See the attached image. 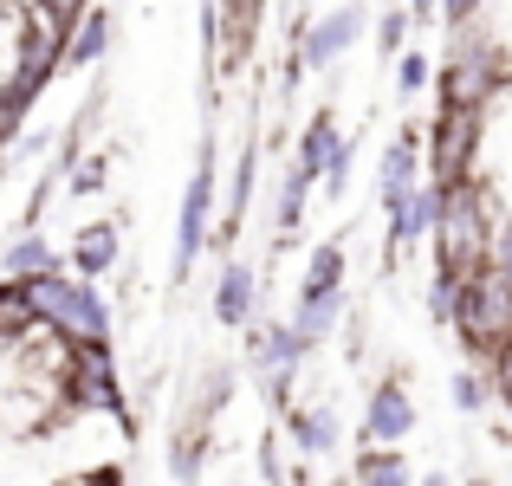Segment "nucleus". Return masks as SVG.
<instances>
[{
	"mask_svg": "<svg viewBox=\"0 0 512 486\" xmlns=\"http://www.w3.org/2000/svg\"><path fill=\"white\" fill-rule=\"evenodd\" d=\"M26 292H33L39 324H52L65 344H111V299H104L98 279H78V273H65V266H46V273L26 279Z\"/></svg>",
	"mask_w": 512,
	"mask_h": 486,
	"instance_id": "obj_1",
	"label": "nucleus"
},
{
	"mask_svg": "<svg viewBox=\"0 0 512 486\" xmlns=\"http://www.w3.org/2000/svg\"><path fill=\"white\" fill-rule=\"evenodd\" d=\"M448 331L467 344V357H487L493 363L512 344V279H500L493 266L461 273L454 305H448Z\"/></svg>",
	"mask_w": 512,
	"mask_h": 486,
	"instance_id": "obj_2",
	"label": "nucleus"
},
{
	"mask_svg": "<svg viewBox=\"0 0 512 486\" xmlns=\"http://www.w3.org/2000/svg\"><path fill=\"white\" fill-rule=\"evenodd\" d=\"M214 214H221V169H214V137L201 143V156H195V175H188V188H182V208H175V253H169V279L182 286L188 273L201 266V253L214 247Z\"/></svg>",
	"mask_w": 512,
	"mask_h": 486,
	"instance_id": "obj_3",
	"label": "nucleus"
},
{
	"mask_svg": "<svg viewBox=\"0 0 512 486\" xmlns=\"http://www.w3.org/2000/svg\"><path fill=\"white\" fill-rule=\"evenodd\" d=\"M480 150H487V111L474 104H441V117L428 124V175L441 188L480 175Z\"/></svg>",
	"mask_w": 512,
	"mask_h": 486,
	"instance_id": "obj_4",
	"label": "nucleus"
},
{
	"mask_svg": "<svg viewBox=\"0 0 512 486\" xmlns=\"http://www.w3.org/2000/svg\"><path fill=\"white\" fill-rule=\"evenodd\" d=\"M422 428V402H415V389L402 383L396 370L389 376H376L370 383V396H363V448H402V441Z\"/></svg>",
	"mask_w": 512,
	"mask_h": 486,
	"instance_id": "obj_5",
	"label": "nucleus"
},
{
	"mask_svg": "<svg viewBox=\"0 0 512 486\" xmlns=\"http://www.w3.org/2000/svg\"><path fill=\"white\" fill-rule=\"evenodd\" d=\"M363 0H344V7H331V13H318L312 26H299V72H338V65L357 52V39H363Z\"/></svg>",
	"mask_w": 512,
	"mask_h": 486,
	"instance_id": "obj_6",
	"label": "nucleus"
},
{
	"mask_svg": "<svg viewBox=\"0 0 512 486\" xmlns=\"http://www.w3.org/2000/svg\"><path fill=\"white\" fill-rule=\"evenodd\" d=\"M422 182H428V130L402 124L396 137H389L383 162H376V201H383V208H396V201L415 195Z\"/></svg>",
	"mask_w": 512,
	"mask_h": 486,
	"instance_id": "obj_7",
	"label": "nucleus"
},
{
	"mask_svg": "<svg viewBox=\"0 0 512 486\" xmlns=\"http://www.w3.org/2000/svg\"><path fill=\"white\" fill-rule=\"evenodd\" d=\"M305 337L292 318H260L247 324V370L253 376H279V370H305Z\"/></svg>",
	"mask_w": 512,
	"mask_h": 486,
	"instance_id": "obj_8",
	"label": "nucleus"
},
{
	"mask_svg": "<svg viewBox=\"0 0 512 486\" xmlns=\"http://www.w3.org/2000/svg\"><path fill=\"white\" fill-rule=\"evenodd\" d=\"M389 214V260H402V253H415L422 240H435V221H441V182L428 175L415 195H402L396 208H383Z\"/></svg>",
	"mask_w": 512,
	"mask_h": 486,
	"instance_id": "obj_9",
	"label": "nucleus"
},
{
	"mask_svg": "<svg viewBox=\"0 0 512 486\" xmlns=\"http://www.w3.org/2000/svg\"><path fill=\"white\" fill-rule=\"evenodd\" d=\"M260 318V266L253 260H227L214 273V324L221 331H247Z\"/></svg>",
	"mask_w": 512,
	"mask_h": 486,
	"instance_id": "obj_10",
	"label": "nucleus"
},
{
	"mask_svg": "<svg viewBox=\"0 0 512 486\" xmlns=\"http://www.w3.org/2000/svg\"><path fill=\"white\" fill-rule=\"evenodd\" d=\"M286 441H292L299 461H331L338 441H344L338 409H331V402H292V409H286Z\"/></svg>",
	"mask_w": 512,
	"mask_h": 486,
	"instance_id": "obj_11",
	"label": "nucleus"
},
{
	"mask_svg": "<svg viewBox=\"0 0 512 486\" xmlns=\"http://www.w3.org/2000/svg\"><path fill=\"white\" fill-rule=\"evenodd\" d=\"M111 46H117V13L104 7V0H91L72 20V33H65V72H91Z\"/></svg>",
	"mask_w": 512,
	"mask_h": 486,
	"instance_id": "obj_12",
	"label": "nucleus"
},
{
	"mask_svg": "<svg viewBox=\"0 0 512 486\" xmlns=\"http://www.w3.org/2000/svg\"><path fill=\"white\" fill-rule=\"evenodd\" d=\"M480 182L512 208V91L487 111V150H480Z\"/></svg>",
	"mask_w": 512,
	"mask_h": 486,
	"instance_id": "obj_13",
	"label": "nucleus"
},
{
	"mask_svg": "<svg viewBox=\"0 0 512 486\" xmlns=\"http://www.w3.org/2000/svg\"><path fill=\"white\" fill-rule=\"evenodd\" d=\"M117 253H124V221H85L72 234V273L104 286V273H117Z\"/></svg>",
	"mask_w": 512,
	"mask_h": 486,
	"instance_id": "obj_14",
	"label": "nucleus"
},
{
	"mask_svg": "<svg viewBox=\"0 0 512 486\" xmlns=\"http://www.w3.org/2000/svg\"><path fill=\"white\" fill-rule=\"evenodd\" d=\"M338 143H344L338 111H331V104H318V111L305 117L299 143H292V162H299L305 175H318V188H325V169H331V156H338Z\"/></svg>",
	"mask_w": 512,
	"mask_h": 486,
	"instance_id": "obj_15",
	"label": "nucleus"
},
{
	"mask_svg": "<svg viewBox=\"0 0 512 486\" xmlns=\"http://www.w3.org/2000/svg\"><path fill=\"white\" fill-rule=\"evenodd\" d=\"M344 266H350V234H331L305 253V273H299V299L312 292H344Z\"/></svg>",
	"mask_w": 512,
	"mask_h": 486,
	"instance_id": "obj_16",
	"label": "nucleus"
},
{
	"mask_svg": "<svg viewBox=\"0 0 512 486\" xmlns=\"http://www.w3.org/2000/svg\"><path fill=\"white\" fill-rule=\"evenodd\" d=\"M208 461H214V428L182 422L169 435V474H175V486H195L201 474H208Z\"/></svg>",
	"mask_w": 512,
	"mask_h": 486,
	"instance_id": "obj_17",
	"label": "nucleus"
},
{
	"mask_svg": "<svg viewBox=\"0 0 512 486\" xmlns=\"http://www.w3.org/2000/svg\"><path fill=\"white\" fill-rule=\"evenodd\" d=\"M344 318H350V292H312V299H292V324H299L305 344H325Z\"/></svg>",
	"mask_w": 512,
	"mask_h": 486,
	"instance_id": "obj_18",
	"label": "nucleus"
},
{
	"mask_svg": "<svg viewBox=\"0 0 512 486\" xmlns=\"http://www.w3.org/2000/svg\"><path fill=\"white\" fill-rule=\"evenodd\" d=\"M46 266H59V253H52V240L39 234V227H20V234L0 247V279H33V273H46Z\"/></svg>",
	"mask_w": 512,
	"mask_h": 486,
	"instance_id": "obj_19",
	"label": "nucleus"
},
{
	"mask_svg": "<svg viewBox=\"0 0 512 486\" xmlns=\"http://www.w3.org/2000/svg\"><path fill=\"white\" fill-rule=\"evenodd\" d=\"M318 175H305L299 162H286V175H279V208H273V227L279 234H299L305 227V201H312Z\"/></svg>",
	"mask_w": 512,
	"mask_h": 486,
	"instance_id": "obj_20",
	"label": "nucleus"
},
{
	"mask_svg": "<svg viewBox=\"0 0 512 486\" xmlns=\"http://www.w3.org/2000/svg\"><path fill=\"white\" fill-rule=\"evenodd\" d=\"M234 383H240V376L227 370V363H214V370L201 376V389H195V402H188V415H182V422H201V428H214V415H221L227 402H234Z\"/></svg>",
	"mask_w": 512,
	"mask_h": 486,
	"instance_id": "obj_21",
	"label": "nucleus"
},
{
	"mask_svg": "<svg viewBox=\"0 0 512 486\" xmlns=\"http://www.w3.org/2000/svg\"><path fill=\"white\" fill-rule=\"evenodd\" d=\"M350 480H357V486H415L409 461H402L396 448H363L357 467H350Z\"/></svg>",
	"mask_w": 512,
	"mask_h": 486,
	"instance_id": "obj_22",
	"label": "nucleus"
},
{
	"mask_svg": "<svg viewBox=\"0 0 512 486\" xmlns=\"http://www.w3.org/2000/svg\"><path fill=\"white\" fill-rule=\"evenodd\" d=\"M448 402L461 415H487L493 409V370H480V363H461V370L448 376Z\"/></svg>",
	"mask_w": 512,
	"mask_h": 486,
	"instance_id": "obj_23",
	"label": "nucleus"
},
{
	"mask_svg": "<svg viewBox=\"0 0 512 486\" xmlns=\"http://www.w3.org/2000/svg\"><path fill=\"white\" fill-rule=\"evenodd\" d=\"M389 65H396V98H402V104H415L428 85H435V72H441V59H428L422 46H402Z\"/></svg>",
	"mask_w": 512,
	"mask_h": 486,
	"instance_id": "obj_24",
	"label": "nucleus"
},
{
	"mask_svg": "<svg viewBox=\"0 0 512 486\" xmlns=\"http://www.w3.org/2000/svg\"><path fill=\"white\" fill-rule=\"evenodd\" d=\"M59 169H65V188H72V195H98V188L111 182V156H104V150H91V156H59Z\"/></svg>",
	"mask_w": 512,
	"mask_h": 486,
	"instance_id": "obj_25",
	"label": "nucleus"
},
{
	"mask_svg": "<svg viewBox=\"0 0 512 486\" xmlns=\"http://www.w3.org/2000/svg\"><path fill=\"white\" fill-rule=\"evenodd\" d=\"M409 33H415L409 7H383V13H376V52H383V59H396V52L409 46Z\"/></svg>",
	"mask_w": 512,
	"mask_h": 486,
	"instance_id": "obj_26",
	"label": "nucleus"
},
{
	"mask_svg": "<svg viewBox=\"0 0 512 486\" xmlns=\"http://www.w3.org/2000/svg\"><path fill=\"white\" fill-rule=\"evenodd\" d=\"M350 175H357V137L338 143V156H331V169H325V195H344Z\"/></svg>",
	"mask_w": 512,
	"mask_h": 486,
	"instance_id": "obj_27",
	"label": "nucleus"
},
{
	"mask_svg": "<svg viewBox=\"0 0 512 486\" xmlns=\"http://www.w3.org/2000/svg\"><path fill=\"white\" fill-rule=\"evenodd\" d=\"M487 7H493V0H441V26H448V33L480 26V20H487Z\"/></svg>",
	"mask_w": 512,
	"mask_h": 486,
	"instance_id": "obj_28",
	"label": "nucleus"
},
{
	"mask_svg": "<svg viewBox=\"0 0 512 486\" xmlns=\"http://www.w3.org/2000/svg\"><path fill=\"white\" fill-rule=\"evenodd\" d=\"M487 370H493V402H500V409H506V422H512V344H506L500 357L487 363Z\"/></svg>",
	"mask_w": 512,
	"mask_h": 486,
	"instance_id": "obj_29",
	"label": "nucleus"
},
{
	"mask_svg": "<svg viewBox=\"0 0 512 486\" xmlns=\"http://www.w3.org/2000/svg\"><path fill=\"white\" fill-rule=\"evenodd\" d=\"M221 13H227V20H234V26H240V39H247V33H253V26H260V13H266V0H221Z\"/></svg>",
	"mask_w": 512,
	"mask_h": 486,
	"instance_id": "obj_30",
	"label": "nucleus"
},
{
	"mask_svg": "<svg viewBox=\"0 0 512 486\" xmlns=\"http://www.w3.org/2000/svg\"><path fill=\"white\" fill-rule=\"evenodd\" d=\"M91 7V0H46V13H52V20H59V26H72L78 20V13H85Z\"/></svg>",
	"mask_w": 512,
	"mask_h": 486,
	"instance_id": "obj_31",
	"label": "nucleus"
},
{
	"mask_svg": "<svg viewBox=\"0 0 512 486\" xmlns=\"http://www.w3.org/2000/svg\"><path fill=\"white\" fill-rule=\"evenodd\" d=\"M402 7L415 13V26H428V20H441V0H402Z\"/></svg>",
	"mask_w": 512,
	"mask_h": 486,
	"instance_id": "obj_32",
	"label": "nucleus"
},
{
	"mask_svg": "<svg viewBox=\"0 0 512 486\" xmlns=\"http://www.w3.org/2000/svg\"><path fill=\"white\" fill-rule=\"evenodd\" d=\"M422 486H454V480L448 474H422Z\"/></svg>",
	"mask_w": 512,
	"mask_h": 486,
	"instance_id": "obj_33",
	"label": "nucleus"
},
{
	"mask_svg": "<svg viewBox=\"0 0 512 486\" xmlns=\"http://www.w3.org/2000/svg\"><path fill=\"white\" fill-rule=\"evenodd\" d=\"M331 486H357V480H350V474H344V480H331Z\"/></svg>",
	"mask_w": 512,
	"mask_h": 486,
	"instance_id": "obj_34",
	"label": "nucleus"
},
{
	"mask_svg": "<svg viewBox=\"0 0 512 486\" xmlns=\"http://www.w3.org/2000/svg\"><path fill=\"white\" fill-rule=\"evenodd\" d=\"M474 486H493V480H474Z\"/></svg>",
	"mask_w": 512,
	"mask_h": 486,
	"instance_id": "obj_35",
	"label": "nucleus"
}]
</instances>
